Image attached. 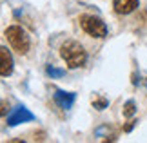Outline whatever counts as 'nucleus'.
I'll return each mask as SVG.
<instances>
[{"label": "nucleus", "mask_w": 147, "mask_h": 143, "mask_svg": "<svg viewBox=\"0 0 147 143\" xmlns=\"http://www.w3.org/2000/svg\"><path fill=\"white\" fill-rule=\"evenodd\" d=\"M134 123H136V122H129V123L125 125V127H123V130H125V132H129V130H133V127H134Z\"/></svg>", "instance_id": "nucleus-12"}, {"label": "nucleus", "mask_w": 147, "mask_h": 143, "mask_svg": "<svg viewBox=\"0 0 147 143\" xmlns=\"http://www.w3.org/2000/svg\"><path fill=\"white\" fill-rule=\"evenodd\" d=\"M107 103H109V101H107L105 98H98V100H94V101H93L94 109H98V111H104V109L107 107Z\"/></svg>", "instance_id": "nucleus-10"}, {"label": "nucleus", "mask_w": 147, "mask_h": 143, "mask_svg": "<svg viewBox=\"0 0 147 143\" xmlns=\"http://www.w3.org/2000/svg\"><path fill=\"white\" fill-rule=\"evenodd\" d=\"M80 26L89 36L104 38L107 35V26L104 24V20L98 18V16H94V15H82L80 16Z\"/></svg>", "instance_id": "nucleus-3"}, {"label": "nucleus", "mask_w": 147, "mask_h": 143, "mask_svg": "<svg viewBox=\"0 0 147 143\" xmlns=\"http://www.w3.org/2000/svg\"><path fill=\"white\" fill-rule=\"evenodd\" d=\"M35 120V116L27 111L26 107H22V105H18V107H15L13 109V112L7 116V125L9 127H15V125H18V123H26V122H33Z\"/></svg>", "instance_id": "nucleus-4"}, {"label": "nucleus", "mask_w": 147, "mask_h": 143, "mask_svg": "<svg viewBox=\"0 0 147 143\" xmlns=\"http://www.w3.org/2000/svg\"><path fill=\"white\" fill-rule=\"evenodd\" d=\"M136 112V105H134V101L133 100H129L125 105H123V116H127V118H131L133 114Z\"/></svg>", "instance_id": "nucleus-8"}, {"label": "nucleus", "mask_w": 147, "mask_h": 143, "mask_svg": "<svg viewBox=\"0 0 147 143\" xmlns=\"http://www.w3.org/2000/svg\"><path fill=\"white\" fill-rule=\"evenodd\" d=\"M138 0H113V7L118 15H129L138 7Z\"/></svg>", "instance_id": "nucleus-7"}, {"label": "nucleus", "mask_w": 147, "mask_h": 143, "mask_svg": "<svg viewBox=\"0 0 147 143\" xmlns=\"http://www.w3.org/2000/svg\"><path fill=\"white\" fill-rule=\"evenodd\" d=\"M47 74H49V76H53V78H60V76H64V71H62V69H56V67H53V65H49L47 67Z\"/></svg>", "instance_id": "nucleus-9"}, {"label": "nucleus", "mask_w": 147, "mask_h": 143, "mask_svg": "<svg viewBox=\"0 0 147 143\" xmlns=\"http://www.w3.org/2000/svg\"><path fill=\"white\" fill-rule=\"evenodd\" d=\"M5 114H7V105H5L2 100H0V118L5 116Z\"/></svg>", "instance_id": "nucleus-11"}, {"label": "nucleus", "mask_w": 147, "mask_h": 143, "mask_svg": "<svg viewBox=\"0 0 147 143\" xmlns=\"http://www.w3.org/2000/svg\"><path fill=\"white\" fill-rule=\"evenodd\" d=\"M5 38H7V42L11 44V47H13L16 53L20 54H26L27 51H29V36H27V33L22 29L18 26H11L5 29Z\"/></svg>", "instance_id": "nucleus-2"}, {"label": "nucleus", "mask_w": 147, "mask_h": 143, "mask_svg": "<svg viewBox=\"0 0 147 143\" xmlns=\"http://www.w3.org/2000/svg\"><path fill=\"white\" fill-rule=\"evenodd\" d=\"M53 98H55V103L58 105L60 109L67 111V109H71L73 103H75L76 94H75V93H65V91L56 89V91H55V94H53Z\"/></svg>", "instance_id": "nucleus-5"}, {"label": "nucleus", "mask_w": 147, "mask_h": 143, "mask_svg": "<svg viewBox=\"0 0 147 143\" xmlns=\"http://www.w3.org/2000/svg\"><path fill=\"white\" fill-rule=\"evenodd\" d=\"M60 56L64 58L67 67H71V69L82 67L87 62L86 49H84L78 42H75V40H67V42L62 45V47H60Z\"/></svg>", "instance_id": "nucleus-1"}, {"label": "nucleus", "mask_w": 147, "mask_h": 143, "mask_svg": "<svg viewBox=\"0 0 147 143\" xmlns=\"http://www.w3.org/2000/svg\"><path fill=\"white\" fill-rule=\"evenodd\" d=\"M13 73V56L5 47H0V76H9Z\"/></svg>", "instance_id": "nucleus-6"}]
</instances>
